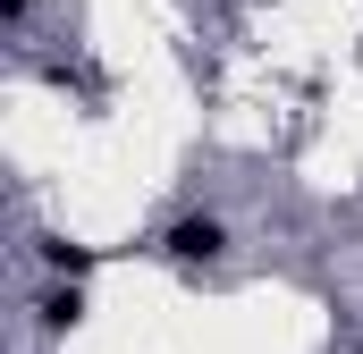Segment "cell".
Segmentation results:
<instances>
[{
  "label": "cell",
  "mask_w": 363,
  "mask_h": 354,
  "mask_svg": "<svg viewBox=\"0 0 363 354\" xmlns=\"http://www.w3.org/2000/svg\"><path fill=\"white\" fill-rule=\"evenodd\" d=\"M220 253H228V219H211V211H194V219H178V228H169V262L203 270V262H220Z\"/></svg>",
  "instance_id": "obj_1"
},
{
  "label": "cell",
  "mask_w": 363,
  "mask_h": 354,
  "mask_svg": "<svg viewBox=\"0 0 363 354\" xmlns=\"http://www.w3.org/2000/svg\"><path fill=\"white\" fill-rule=\"evenodd\" d=\"M77 321H85V295L77 287H51L43 295V329H77Z\"/></svg>",
  "instance_id": "obj_2"
},
{
  "label": "cell",
  "mask_w": 363,
  "mask_h": 354,
  "mask_svg": "<svg viewBox=\"0 0 363 354\" xmlns=\"http://www.w3.org/2000/svg\"><path fill=\"white\" fill-rule=\"evenodd\" d=\"M43 262H51V270H93V253H85V245H60V236H51V245H43Z\"/></svg>",
  "instance_id": "obj_3"
}]
</instances>
